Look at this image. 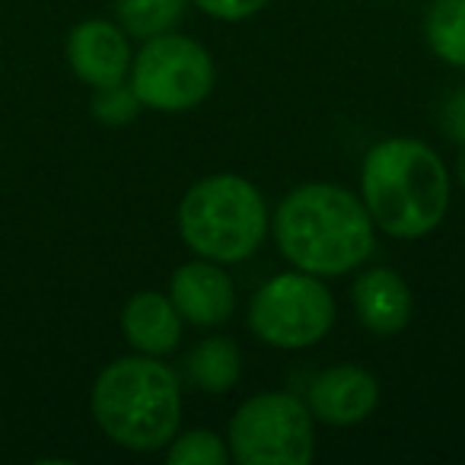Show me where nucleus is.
I'll list each match as a JSON object with an SVG mask.
<instances>
[{"label": "nucleus", "instance_id": "obj_1", "mask_svg": "<svg viewBox=\"0 0 465 465\" xmlns=\"http://www.w3.org/2000/svg\"><path fill=\"white\" fill-rule=\"evenodd\" d=\"M274 240L293 268L316 278H338L373 255V217L363 198L331 182L293 188L274 211Z\"/></svg>", "mask_w": 465, "mask_h": 465}, {"label": "nucleus", "instance_id": "obj_2", "mask_svg": "<svg viewBox=\"0 0 465 465\" xmlns=\"http://www.w3.org/2000/svg\"><path fill=\"white\" fill-rule=\"evenodd\" d=\"M361 192L373 223L395 240L433 232L450 207V173L433 147L414 137H389L370 147Z\"/></svg>", "mask_w": 465, "mask_h": 465}, {"label": "nucleus", "instance_id": "obj_3", "mask_svg": "<svg viewBox=\"0 0 465 465\" xmlns=\"http://www.w3.org/2000/svg\"><path fill=\"white\" fill-rule=\"evenodd\" d=\"M93 418L112 443L153 452L173 443L182 420V382L169 363L150 354L122 357L93 382Z\"/></svg>", "mask_w": 465, "mask_h": 465}, {"label": "nucleus", "instance_id": "obj_4", "mask_svg": "<svg viewBox=\"0 0 465 465\" xmlns=\"http://www.w3.org/2000/svg\"><path fill=\"white\" fill-rule=\"evenodd\" d=\"M179 232L185 246L201 259L217 265L246 262L268 232L265 198L242 175H207L182 198Z\"/></svg>", "mask_w": 465, "mask_h": 465}, {"label": "nucleus", "instance_id": "obj_5", "mask_svg": "<svg viewBox=\"0 0 465 465\" xmlns=\"http://www.w3.org/2000/svg\"><path fill=\"white\" fill-rule=\"evenodd\" d=\"M230 456L242 465H306L316 456L312 411L291 392H262L230 420Z\"/></svg>", "mask_w": 465, "mask_h": 465}, {"label": "nucleus", "instance_id": "obj_6", "mask_svg": "<svg viewBox=\"0 0 465 465\" xmlns=\"http://www.w3.org/2000/svg\"><path fill=\"white\" fill-rule=\"evenodd\" d=\"M335 322V297L322 278L306 272H284L255 291L249 303V329L255 338L281 351L312 348Z\"/></svg>", "mask_w": 465, "mask_h": 465}, {"label": "nucleus", "instance_id": "obj_7", "mask_svg": "<svg viewBox=\"0 0 465 465\" xmlns=\"http://www.w3.org/2000/svg\"><path fill=\"white\" fill-rule=\"evenodd\" d=\"M213 58L201 42L179 33L143 39L131 58V90L137 103L156 112H188L213 90Z\"/></svg>", "mask_w": 465, "mask_h": 465}, {"label": "nucleus", "instance_id": "obj_8", "mask_svg": "<svg viewBox=\"0 0 465 465\" xmlns=\"http://www.w3.org/2000/svg\"><path fill=\"white\" fill-rule=\"evenodd\" d=\"M131 58L128 33L109 20H86L67 35V64L93 90L124 84Z\"/></svg>", "mask_w": 465, "mask_h": 465}, {"label": "nucleus", "instance_id": "obj_9", "mask_svg": "<svg viewBox=\"0 0 465 465\" xmlns=\"http://www.w3.org/2000/svg\"><path fill=\"white\" fill-rule=\"evenodd\" d=\"M380 401V382L357 363H338L312 380L306 408L312 418L329 427H351L361 424L373 414Z\"/></svg>", "mask_w": 465, "mask_h": 465}, {"label": "nucleus", "instance_id": "obj_10", "mask_svg": "<svg viewBox=\"0 0 465 465\" xmlns=\"http://www.w3.org/2000/svg\"><path fill=\"white\" fill-rule=\"evenodd\" d=\"M169 300L185 322L213 329V325H223L236 310V287L217 262H188L175 268L169 281Z\"/></svg>", "mask_w": 465, "mask_h": 465}, {"label": "nucleus", "instance_id": "obj_11", "mask_svg": "<svg viewBox=\"0 0 465 465\" xmlns=\"http://www.w3.org/2000/svg\"><path fill=\"white\" fill-rule=\"evenodd\" d=\"M354 312L373 335H399L414 312L411 287L392 268H370L354 284Z\"/></svg>", "mask_w": 465, "mask_h": 465}, {"label": "nucleus", "instance_id": "obj_12", "mask_svg": "<svg viewBox=\"0 0 465 465\" xmlns=\"http://www.w3.org/2000/svg\"><path fill=\"white\" fill-rule=\"evenodd\" d=\"M182 322L175 303L163 297L160 291H141L124 303L122 310V331L137 354L166 357L179 348Z\"/></svg>", "mask_w": 465, "mask_h": 465}, {"label": "nucleus", "instance_id": "obj_13", "mask_svg": "<svg viewBox=\"0 0 465 465\" xmlns=\"http://www.w3.org/2000/svg\"><path fill=\"white\" fill-rule=\"evenodd\" d=\"M242 373L240 344L232 338H204L182 361V376L201 392H230Z\"/></svg>", "mask_w": 465, "mask_h": 465}, {"label": "nucleus", "instance_id": "obj_14", "mask_svg": "<svg viewBox=\"0 0 465 465\" xmlns=\"http://www.w3.org/2000/svg\"><path fill=\"white\" fill-rule=\"evenodd\" d=\"M424 35L437 58L452 67H465V0H433Z\"/></svg>", "mask_w": 465, "mask_h": 465}, {"label": "nucleus", "instance_id": "obj_15", "mask_svg": "<svg viewBox=\"0 0 465 465\" xmlns=\"http://www.w3.org/2000/svg\"><path fill=\"white\" fill-rule=\"evenodd\" d=\"M118 23L134 39H153L169 33L185 14V0H118Z\"/></svg>", "mask_w": 465, "mask_h": 465}, {"label": "nucleus", "instance_id": "obj_16", "mask_svg": "<svg viewBox=\"0 0 465 465\" xmlns=\"http://www.w3.org/2000/svg\"><path fill=\"white\" fill-rule=\"evenodd\" d=\"M230 446L213 430H188L182 437H173V446L166 452L169 465H226L230 462Z\"/></svg>", "mask_w": 465, "mask_h": 465}, {"label": "nucleus", "instance_id": "obj_17", "mask_svg": "<svg viewBox=\"0 0 465 465\" xmlns=\"http://www.w3.org/2000/svg\"><path fill=\"white\" fill-rule=\"evenodd\" d=\"M141 112V103H137L131 84H115V86H103L96 90V99H93V115L103 124H124Z\"/></svg>", "mask_w": 465, "mask_h": 465}, {"label": "nucleus", "instance_id": "obj_18", "mask_svg": "<svg viewBox=\"0 0 465 465\" xmlns=\"http://www.w3.org/2000/svg\"><path fill=\"white\" fill-rule=\"evenodd\" d=\"M194 7L201 14L213 16V20H223V23H240L255 16L259 10L268 7V0H192Z\"/></svg>", "mask_w": 465, "mask_h": 465}, {"label": "nucleus", "instance_id": "obj_19", "mask_svg": "<svg viewBox=\"0 0 465 465\" xmlns=\"http://www.w3.org/2000/svg\"><path fill=\"white\" fill-rule=\"evenodd\" d=\"M443 122H446V128H450V134L456 137L459 143H465V90L456 93V96L446 103Z\"/></svg>", "mask_w": 465, "mask_h": 465}, {"label": "nucleus", "instance_id": "obj_20", "mask_svg": "<svg viewBox=\"0 0 465 465\" xmlns=\"http://www.w3.org/2000/svg\"><path fill=\"white\" fill-rule=\"evenodd\" d=\"M459 179H462V185H465V143H462V160H459Z\"/></svg>", "mask_w": 465, "mask_h": 465}]
</instances>
